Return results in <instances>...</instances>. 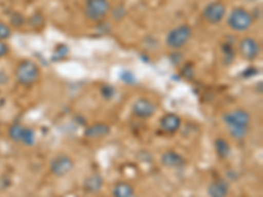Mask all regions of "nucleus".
Wrapping results in <instances>:
<instances>
[{
    "instance_id": "nucleus-1",
    "label": "nucleus",
    "mask_w": 263,
    "mask_h": 197,
    "mask_svg": "<svg viewBox=\"0 0 263 197\" xmlns=\"http://www.w3.org/2000/svg\"><path fill=\"white\" fill-rule=\"evenodd\" d=\"M222 121L228 126L230 137L236 141H242L250 133L251 114L245 109H234L222 116Z\"/></svg>"
},
{
    "instance_id": "nucleus-2",
    "label": "nucleus",
    "mask_w": 263,
    "mask_h": 197,
    "mask_svg": "<svg viewBox=\"0 0 263 197\" xmlns=\"http://www.w3.org/2000/svg\"><path fill=\"white\" fill-rule=\"evenodd\" d=\"M40 67L37 63H34L30 60H24L18 62V65L16 66L15 70V78L17 81V83H20L21 86L24 87H30L34 83H37V81L40 79Z\"/></svg>"
},
{
    "instance_id": "nucleus-3",
    "label": "nucleus",
    "mask_w": 263,
    "mask_h": 197,
    "mask_svg": "<svg viewBox=\"0 0 263 197\" xmlns=\"http://www.w3.org/2000/svg\"><path fill=\"white\" fill-rule=\"evenodd\" d=\"M254 23V16L243 7H236L228 16V27L236 32H245L250 29Z\"/></svg>"
},
{
    "instance_id": "nucleus-4",
    "label": "nucleus",
    "mask_w": 263,
    "mask_h": 197,
    "mask_svg": "<svg viewBox=\"0 0 263 197\" xmlns=\"http://www.w3.org/2000/svg\"><path fill=\"white\" fill-rule=\"evenodd\" d=\"M192 37V28L187 24H182L168 32L166 37V45L174 50H179L189 44Z\"/></svg>"
},
{
    "instance_id": "nucleus-5",
    "label": "nucleus",
    "mask_w": 263,
    "mask_h": 197,
    "mask_svg": "<svg viewBox=\"0 0 263 197\" xmlns=\"http://www.w3.org/2000/svg\"><path fill=\"white\" fill-rule=\"evenodd\" d=\"M8 137L17 144H23L25 146H33L36 144V133L28 126H24L20 123H15L8 128Z\"/></svg>"
},
{
    "instance_id": "nucleus-6",
    "label": "nucleus",
    "mask_w": 263,
    "mask_h": 197,
    "mask_svg": "<svg viewBox=\"0 0 263 197\" xmlns=\"http://www.w3.org/2000/svg\"><path fill=\"white\" fill-rule=\"evenodd\" d=\"M111 4L108 0H87L84 15L91 21H103L109 13Z\"/></svg>"
},
{
    "instance_id": "nucleus-7",
    "label": "nucleus",
    "mask_w": 263,
    "mask_h": 197,
    "mask_svg": "<svg viewBox=\"0 0 263 197\" xmlns=\"http://www.w3.org/2000/svg\"><path fill=\"white\" fill-rule=\"evenodd\" d=\"M225 15H227V7L222 3L221 0H216L212 3L206 4L204 7L201 16H203L204 20L208 23V24L217 25L220 24L222 20H224Z\"/></svg>"
},
{
    "instance_id": "nucleus-8",
    "label": "nucleus",
    "mask_w": 263,
    "mask_h": 197,
    "mask_svg": "<svg viewBox=\"0 0 263 197\" xmlns=\"http://www.w3.org/2000/svg\"><path fill=\"white\" fill-rule=\"evenodd\" d=\"M75 168V162L71 156L67 154H58L55 158L51 159L50 163V172L54 176L63 178L69 175Z\"/></svg>"
},
{
    "instance_id": "nucleus-9",
    "label": "nucleus",
    "mask_w": 263,
    "mask_h": 197,
    "mask_svg": "<svg viewBox=\"0 0 263 197\" xmlns=\"http://www.w3.org/2000/svg\"><path fill=\"white\" fill-rule=\"evenodd\" d=\"M238 51L243 60L249 61V62H253V61H255L259 57V42L255 38H253V37H243L238 44Z\"/></svg>"
},
{
    "instance_id": "nucleus-10",
    "label": "nucleus",
    "mask_w": 263,
    "mask_h": 197,
    "mask_svg": "<svg viewBox=\"0 0 263 197\" xmlns=\"http://www.w3.org/2000/svg\"><path fill=\"white\" fill-rule=\"evenodd\" d=\"M157 105L146 97L137 98L133 105H132V113L138 119H150L156 114Z\"/></svg>"
},
{
    "instance_id": "nucleus-11",
    "label": "nucleus",
    "mask_w": 263,
    "mask_h": 197,
    "mask_svg": "<svg viewBox=\"0 0 263 197\" xmlns=\"http://www.w3.org/2000/svg\"><path fill=\"white\" fill-rule=\"evenodd\" d=\"M109 134H111V126L105 123L91 124L84 130V137L90 140H102Z\"/></svg>"
},
{
    "instance_id": "nucleus-12",
    "label": "nucleus",
    "mask_w": 263,
    "mask_h": 197,
    "mask_svg": "<svg viewBox=\"0 0 263 197\" xmlns=\"http://www.w3.org/2000/svg\"><path fill=\"white\" fill-rule=\"evenodd\" d=\"M159 126L162 130L167 134H174L182 126V119L175 113H167L164 114L161 120H159Z\"/></svg>"
},
{
    "instance_id": "nucleus-13",
    "label": "nucleus",
    "mask_w": 263,
    "mask_h": 197,
    "mask_svg": "<svg viewBox=\"0 0 263 197\" xmlns=\"http://www.w3.org/2000/svg\"><path fill=\"white\" fill-rule=\"evenodd\" d=\"M161 164L166 168H180L185 164V159L179 152L167 150L161 155Z\"/></svg>"
},
{
    "instance_id": "nucleus-14",
    "label": "nucleus",
    "mask_w": 263,
    "mask_h": 197,
    "mask_svg": "<svg viewBox=\"0 0 263 197\" xmlns=\"http://www.w3.org/2000/svg\"><path fill=\"white\" fill-rule=\"evenodd\" d=\"M229 191V183L224 179L213 180V182L206 187V193H208L210 197H228Z\"/></svg>"
},
{
    "instance_id": "nucleus-15",
    "label": "nucleus",
    "mask_w": 263,
    "mask_h": 197,
    "mask_svg": "<svg viewBox=\"0 0 263 197\" xmlns=\"http://www.w3.org/2000/svg\"><path fill=\"white\" fill-rule=\"evenodd\" d=\"M215 151L217 154V156L220 159H228L230 156V152H232V147H230V144L228 142L225 138L218 137L215 140Z\"/></svg>"
},
{
    "instance_id": "nucleus-16",
    "label": "nucleus",
    "mask_w": 263,
    "mask_h": 197,
    "mask_svg": "<svg viewBox=\"0 0 263 197\" xmlns=\"http://www.w3.org/2000/svg\"><path fill=\"white\" fill-rule=\"evenodd\" d=\"M112 194H114V197H137L135 188L125 182L115 184L114 189H112Z\"/></svg>"
},
{
    "instance_id": "nucleus-17",
    "label": "nucleus",
    "mask_w": 263,
    "mask_h": 197,
    "mask_svg": "<svg viewBox=\"0 0 263 197\" xmlns=\"http://www.w3.org/2000/svg\"><path fill=\"white\" fill-rule=\"evenodd\" d=\"M103 187V178L98 173H93L91 176L84 180V189L90 193H96L102 189Z\"/></svg>"
},
{
    "instance_id": "nucleus-18",
    "label": "nucleus",
    "mask_w": 263,
    "mask_h": 197,
    "mask_svg": "<svg viewBox=\"0 0 263 197\" xmlns=\"http://www.w3.org/2000/svg\"><path fill=\"white\" fill-rule=\"evenodd\" d=\"M222 53H224V63L225 65H230V63L234 61V57H236V51H234V48L230 44H224L222 45Z\"/></svg>"
},
{
    "instance_id": "nucleus-19",
    "label": "nucleus",
    "mask_w": 263,
    "mask_h": 197,
    "mask_svg": "<svg viewBox=\"0 0 263 197\" xmlns=\"http://www.w3.org/2000/svg\"><path fill=\"white\" fill-rule=\"evenodd\" d=\"M25 21H27V18L24 17V15H21L20 12H13L9 18V24L15 28H21L25 24Z\"/></svg>"
},
{
    "instance_id": "nucleus-20",
    "label": "nucleus",
    "mask_w": 263,
    "mask_h": 197,
    "mask_svg": "<svg viewBox=\"0 0 263 197\" xmlns=\"http://www.w3.org/2000/svg\"><path fill=\"white\" fill-rule=\"evenodd\" d=\"M11 36H12V29H11V27L8 24H6V23H3V21H0V40L6 41Z\"/></svg>"
},
{
    "instance_id": "nucleus-21",
    "label": "nucleus",
    "mask_w": 263,
    "mask_h": 197,
    "mask_svg": "<svg viewBox=\"0 0 263 197\" xmlns=\"http://www.w3.org/2000/svg\"><path fill=\"white\" fill-rule=\"evenodd\" d=\"M28 23H29L30 27H37V25H44V23H45V18H44V16L41 15V13H33L32 16L29 17V20H28Z\"/></svg>"
},
{
    "instance_id": "nucleus-22",
    "label": "nucleus",
    "mask_w": 263,
    "mask_h": 197,
    "mask_svg": "<svg viewBox=\"0 0 263 197\" xmlns=\"http://www.w3.org/2000/svg\"><path fill=\"white\" fill-rule=\"evenodd\" d=\"M100 93H102V96L105 100H111L115 96V87L105 84V86H103L102 88H100Z\"/></svg>"
},
{
    "instance_id": "nucleus-23",
    "label": "nucleus",
    "mask_w": 263,
    "mask_h": 197,
    "mask_svg": "<svg viewBox=\"0 0 263 197\" xmlns=\"http://www.w3.org/2000/svg\"><path fill=\"white\" fill-rule=\"evenodd\" d=\"M57 54L60 55L58 60H62V58H65L66 55L69 54V48L66 45H58L57 49H55V54H54V55H57Z\"/></svg>"
},
{
    "instance_id": "nucleus-24",
    "label": "nucleus",
    "mask_w": 263,
    "mask_h": 197,
    "mask_svg": "<svg viewBox=\"0 0 263 197\" xmlns=\"http://www.w3.org/2000/svg\"><path fill=\"white\" fill-rule=\"evenodd\" d=\"M182 75L184 78L191 79L194 76V67H191V65H185L182 70Z\"/></svg>"
},
{
    "instance_id": "nucleus-25",
    "label": "nucleus",
    "mask_w": 263,
    "mask_h": 197,
    "mask_svg": "<svg viewBox=\"0 0 263 197\" xmlns=\"http://www.w3.org/2000/svg\"><path fill=\"white\" fill-rule=\"evenodd\" d=\"M9 53V46L7 45V42L0 40V58H4L6 55H8Z\"/></svg>"
}]
</instances>
